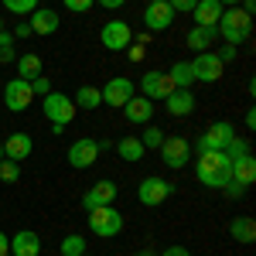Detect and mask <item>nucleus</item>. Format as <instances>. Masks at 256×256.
<instances>
[{
    "mask_svg": "<svg viewBox=\"0 0 256 256\" xmlns=\"http://www.w3.org/2000/svg\"><path fill=\"white\" fill-rule=\"evenodd\" d=\"M195 178L205 188H226L232 178V160L226 158V150H202L195 160Z\"/></svg>",
    "mask_w": 256,
    "mask_h": 256,
    "instance_id": "obj_1",
    "label": "nucleus"
},
{
    "mask_svg": "<svg viewBox=\"0 0 256 256\" xmlns=\"http://www.w3.org/2000/svg\"><path fill=\"white\" fill-rule=\"evenodd\" d=\"M216 31L222 34V38L229 41V44H242V41L253 34V18L242 10V7H229V10H222V18H218Z\"/></svg>",
    "mask_w": 256,
    "mask_h": 256,
    "instance_id": "obj_2",
    "label": "nucleus"
},
{
    "mask_svg": "<svg viewBox=\"0 0 256 256\" xmlns=\"http://www.w3.org/2000/svg\"><path fill=\"white\" fill-rule=\"evenodd\" d=\"M140 144H144V150H158L160 144H164V134H160L158 126H147L144 137H140Z\"/></svg>",
    "mask_w": 256,
    "mask_h": 256,
    "instance_id": "obj_31",
    "label": "nucleus"
},
{
    "mask_svg": "<svg viewBox=\"0 0 256 256\" xmlns=\"http://www.w3.org/2000/svg\"><path fill=\"white\" fill-rule=\"evenodd\" d=\"M123 229V216H120L113 205H102V208H92L89 212V232L99 239H110V236H120Z\"/></svg>",
    "mask_w": 256,
    "mask_h": 256,
    "instance_id": "obj_3",
    "label": "nucleus"
},
{
    "mask_svg": "<svg viewBox=\"0 0 256 256\" xmlns=\"http://www.w3.org/2000/svg\"><path fill=\"white\" fill-rule=\"evenodd\" d=\"M82 253H86V239H82L79 232L62 239V256H82Z\"/></svg>",
    "mask_w": 256,
    "mask_h": 256,
    "instance_id": "obj_29",
    "label": "nucleus"
},
{
    "mask_svg": "<svg viewBox=\"0 0 256 256\" xmlns=\"http://www.w3.org/2000/svg\"><path fill=\"white\" fill-rule=\"evenodd\" d=\"M31 92H34V96H48V92H52V82H48V76H44V72H41L38 79H31Z\"/></svg>",
    "mask_w": 256,
    "mask_h": 256,
    "instance_id": "obj_35",
    "label": "nucleus"
},
{
    "mask_svg": "<svg viewBox=\"0 0 256 256\" xmlns=\"http://www.w3.org/2000/svg\"><path fill=\"white\" fill-rule=\"evenodd\" d=\"M99 41H102V48H110V52H123V48L134 44V31H130L126 20H106L102 31H99Z\"/></svg>",
    "mask_w": 256,
    "mask_h": 256,
    "instance_id": "obj_5",
    "label": "nucleus"
},
{
    "mask_svg": "<svg viewBox=\"0 0 256 256\" xmlns=\"http://www.w3.org/2000/svg\"><path fill=\"white\" fill-rule=\"evenodd\" d=\"M130 58H134V62L144 58V44H130Z\"/></svg>",
    "mask_w": 256,
    "mask_h": 256,
    "instance_id": "obj_44",
    "label": "nucleus"
},
{
    "mask_svg": "<svg viewBox=\"0 0 256 256\" xmlns=\"http://www.w3.org/2000/svg\"><path fill=\"white\" fill-rule=\"evenodd\" d=\"M123 113H126V120H130V123L147 126V123H150V116H154V102H150L147 96H134L126 106H123Z\"/></svg>",
    "mask_w": 256,
    "mask_h": 256,
    "instance_id": "obj_16",
    "label": "nucleus"
},
{
    "mask_svg": "<svg viewBox=\"0 0 256 256\" xmlns=\"http://www.w3.org/2000/svg\"><path fill=\"white\" fill-rule=\"evenodd\" d=\"M116 202V184L113 181H96L86 195H82V205H86V212H92V208H102V205H113Z\"/></svg>",
    "mask_w": 256,
    "mask_h": 256,
    "instance_id": "obj_15",
    "label": "nucleus"
},
{
    "mask_svg": "<svg viewBox=\"0 0 256 256\" xmlns=\"http://www.w3.org/2000/svg\"><path fill=\"white\" fill-rule=\"evenodd\" d=\"M168 76H171V82H174L178 89H188V86L195 82V76H192V65H188V62H174Z\"/></svg>",
    "mask_w": 256,
    "mask_h": 256,
    "instance_id": "obj_28",
    "label": "nucleus"
},
{
    "mask_svg": "<svg viewBox=\"0 0 256 256\" xmlns=\"http://www.w3.org/2000/svg\"><path fill=\"white\" fill-rule=\"evenodd\" d=\"M239 4H242V10H246V14L253 18V10H256V0H239Z\"/></svg>",
    "mask_w": 256,
    "mask_h": 256,
    "instance_id": "obj_45",
    "label": "nucleus"
},
{
    "mask_svg": "<svg viewBox=\"0 0 256 256\" xmlns=\"http://www.w3.org/2000/svg\"><path fill=\"white\" fill-rule=\"evenodd\" d=\"M10 14H31V10H38V0H0Z\"/></svg>",
    "mask_w": 256,
    "mask_h": 256,
    "instance_id": "obj_30",
    "label": "nucleus"
},
{
    "mask_svg": "<svg viewBox=\"0 0 256 256\" xmlns=\"http://www.w3.org/2000/svg\"><path fill=\"white\" fill-rule=\"evenodd\" d=\"M41 72H44V65H41V58L34 55V52H28V55H20V58H18V79L31 82V79H38Z\"/></svg>",
    "mask_w": 256,
    "mask_h": 256,
    "instance_id": "obj_23",
    "label": "nucleus"
},
{
    "mask_svg": "<svg viewBox=\"0 0 256 256\" xmlns=\"http://www.w3.org/2000/svg\"><path fill=\"white\" fill-rule=\"evenodd\" d=\"M0 31H4V18H0Z\"/></svg>",
    "mask_w": 256,
    "mask_h": 256,
    "instance_id": "obj_49",
    "label": "nucleus"
},
{
    "mask_svg": "<svg viewBox=\"0 0 256 256\" xmlns=\"http://www.w3.org/2000/svg\"><path fill=\"white\" fill-rule=\"evenodd\" d=\"M174 10H171V4L168 0H150L147 4V10H144V24H147V31H168L171 24H174Z\"/></svg>",
    "mask_w": 256,
    "mask_h": 256,
    "instance_id": "obj_12",
    "label": "nucleus"
},
{
    "mask_svg": "<svg viewBox=\"0 0 256 256\" xmlns=\"http://www.w3.org/2000/svg\"><path fill=\"white\" fill-rule=\"evenodd\" d=\"M4 102H7V110H14V113H24L31 102H34V92H31V82L24 79H10L7 82V89H4Z\"/></svg>",
    "mask_w": 256,
    "mask_h": 256,
    "instance_id": "obj_13",
    "label": "nucleus"
},
{
    "mask_svg": "<svg viewBox=\"0 0 256 256\" xmlns=\"http://www.w3.org/2000/svg\"><path fill=\"white\" fill-rule=\"evenodd\" d=\"M168 4H171V10H174V14H188V10H195L198 0H168Z\"/></svg>",
    "mask_w": 256,
    "mask_h": 256,
    "instance_id": "obj_37",
    "label": "nucleus"
},
{
    "mask_svg": "<svg viewBox=\"0 0 256 256\" xmlns=\"http://www.w3.org/2000/svg\"><path fill=\"white\" fill-rule=\"evenodd\" d=\"M41 253V239L31 229H20L18 236H10V256H38Z\"/></svg>",
    "mask_w": 256,
    "mask_h": 256,
    "instance_id": "obj_17",
    "label": "nucleus"
},
{
    "mask_svg": "<svg viewBox=\"0 0 256 256\" xmlns=\"http://www.w3.org/2000/svg\"><path fill=\"white\" fill-rule=\"evenodd\" d=\"M229 232H232V239H239V242H253L256 239V222L250 216H239V218H232Z\"/></svg>",
    "mask_w": 256,
    "mask_h": 256,
    "instance_id": "obj_25",
    "label": "nucleus"
},
{
    "mask_svg": "<svg viewBox=\"0 0 256 256\" xmlns=\"http://www.w3.org/2000/svg\"><path fill=\"white\" fill-rule=\"evenodd\" d=\"M0 160H4V144H0Z\"/></svg>",
    "mask_w": 256,
    "mask_h": 256,
    "instance_id": "obj_47",
    "label": "nucleus"
},
{
    "mask_svg": "<svg viewBox=\"0 0 256 256\" xmlns=\"http://www.w3.org/2000/svg\"><path fill=\"white\" fill-rule=\"evenodd\" d=\"M160 150V160L171 168V171H181L188 158H192V147H188V140L184 137H164V144L158 147Z\"/></svg>",
    "mask_w": 256,
    "mask_h": 256,
    "instance_id": "obj_7",
    "label": "nucleus"
},
{
    "mask_svg": "<svg viewBox=\"0 0 256 256\" xmlns=\"http://www.w3.org/2000/svg\"><path fill=\"white\" fill-rule=\"evenodd\" d=\"M0 256H10V236L0 232Z\"/></svg>",
    "mask_w": 256,
    "mask_h": 256,
    "instance_id": "obj_42",
    "label": "nucleus"
},
{
    "mask_svg": "<svg viewBox=\"0 0 256 256\" xmlns=\"http://www.w3.org/2000/svg\"><path fill=\"white\" fill-rule=\"evenodd\" d=\"M246 154H250V144L246 140H239V137L229 140V147H226V158L229 160H239V158H246Z\"/></svg>",
    "mask_w": 256,
    "mask_h": 256,
    "instance_id": "obj_32",
    "label": "nucleus"
},
{
    "mask_svg": "<svg viewBox=\"0 0 256 256\" xmlns=\"http://www.w3.org/2000/svg\"><path fill=\"white\" fill-rule=\"evenodd\" d=\"M0 62H14V34L0 31Z\"/></svg>",
    "mask_w": 256,
    "mask_h": 256,
    "instance_id": "obj_33",
    "label": "nucleus"
},
{
    "mask_svg": "<svg viewBox=\"0 0 256 256\" xmlns=\"http://www.w3.org/2000/svg\"><path fill=\"white\" fill-rule=\"evenodd\" d=\"M44 116L55 126V134H58L62 126H68V123L76 120V102L68 96H62V92H48V96H44Z\"/></svg>",
    "mask_w": 256,
    "mask_h": 256,
    "instance_id": "obj_4",
    "label": "nucleus"
},
{
    "mask_svg": "<svg viewBox=\"0 0 256 256\" xmlns=\"http://www.w3.org/2000/svg\"><path fill=\"white\" fill-rule=\"evenodd\" d=\"M82 256H89V253H82Z\"/></svg>",
    "mask_w": 256,
    "mask_h": 256,
    "instance_id": "obj_50",
    "label": "nucleus"
},
{
    "mask_svg": "<svg viewBox=\"0 0 256 256\" xmlns=\"http://www.w3.org/2000/svg\"><path fill=\"white\" fill-rule=\"evenodd\" d=\"M137 198H140V205L154 208V205L171 198V181H164V178H144L137 188Z\"/></svg>",
    "mask_w": 256,
    "mask_h": 256,
    "instance_id": "obj_10",
    "label": "nucleus"
},
{
    "mask_svg": "<svg viewBox=\"0 0 256 256\" xmlns=\"http://www.w3.org/2000/svg\"><path fill=\"white\" fill-rule=\"evenodd\" d=\"M116 150H120V158L130 160V164H134V160H140L144 154H147V150H144V144H140V137H123V140L116 144Z\"/></svg>",
    "mask_w": 256,
    "mask_h": 256,
    "instance_id": "obj_27",
    "label": "nucleus"
},
{
    "mask_svg": "<svg viewBox=\"0 0 256 256\" xmlns=\"http://www.w3.org/2000/svg\"><path fill=\"white\" fill-rule=\"evenodd\" d=\"M188 65H192L195 82H218V79H222V62H218L216 52H198Z\"/></svg>",
    "mask_w": 256,
    "mask_h": 256,
    "instance_id": "obj_8",
    "label": "nucleus"
},
{
    "mask_svg": "<svg viewBox=\"0 0 256 256\" xmlns=\"http://www.w3.org/2000/svg\"><path fill=\"white\" fill-rule=\"evenodd\" d=\"M62 4H65L68 10H76V14H86V10H89L96 0H62Z\"/></svg>",
    "mask_w": 256,
    "mask_h": 256,
    "instance_id": "obj_36",
    "label": "nucleus"
},
{
    "mask_svg": "<svg viewBox=\"0 0 256 256\" xmlns=\"http://www.w3.org/2000/svg\"><path fill=\"white\" fill-rule=\"evenodd\" d=\"M28 34H34V31H31V24H28V20H24V24H18V31H14V38H28Z\"/></svg>",
    "mask_w": 256,
    "mask_h": 256,
    "instance_id": "obj_40",
    "label": "nucleus"
},
{
    "mask_svg": "<svg viewBox=\"0 0 256 256\" xmlns=\"http://www.w3.org/2000/svg\"><path fill=\"white\" fill-rule=\"evenodd\" d=\"M0 178H4V181H18V178H20V164L4 158V160H0Z\"/></svg>",
    "mask_w": 256,
    "mask_h": 256,
    "instance_id": "obj_34",
    "label": "nucleus"
},
{
    "mask_svg": "<svg viewBox=\"0 0 256 256\" xmlns=\"http://www.w3.org/2000/svg\"><path fill=\"white\" fill-rule=\"evenodd\" d=\"M28 24H31V31H34V34H55L62 20H58V14H55V10L38 7V10H31V20H28Z\"/></svg>",
    "mask_w": 256,
    "mask_h": 256,
    "instance_id": "obj_19",
    "label": "nucleus"
},
{
    "mask_svg": "<svg viewBox=\"0 0 256 256\" xmlns=\"http://www.w3.org/2000/svg\"><path fill=\"white\" fill-rule=\"evenodd\" d=\"M242 192H246V184H239V181H232V178H229V184H226V195H229V198H239Z\"/></svg>",
    "mask_w": 256,
    "mask_h": 256,
    "instance_id": "obj_38",
    "label": "nucleus"
},
{
    "mask_svg": "<svg viewBox=\"0 0 256 256\" xmlns=\"http://www.w3.org/2000/svg\"><path fill=\"white\" fill-rule=\"evenodd\" d=\"M31 147H34V144H31L28 134H10V137L4 140V158H7V160H18V164H20V160L31 154Z\"/></svg>",
    "mask_w": 256,
    "mask_h": 256,
    "instance_id": "obj_20",
    "label": "nucleus"
},
{
    "mask_svg": "<svg viewBox=\"0 0 256 256\" xmlns=\"http://www.w3.org/2000/svg\"><path fill=\"white\" fill-rule=\"evenodd\" d=\"M218 4H222V7H236L239 0H218Z\"/></svg>",
    "mask_w": 256,
    "mask_h": 256,
    "instance_id": "obj_46",
    "label": "nucleus"
},
{
    "mask_svg": "<svg viewBox=\"0 0 256 256\" xmlns=\"http://www.w3.org/2000/svg\"><path fill=\"white\" fill-rule=\"evenodd\" d=\"M160 256H192V253H188V250H181V246H168Z\"/></svg>",
    "mask_w": 256,
    "mask_h": 256,
    "instance_id": "obj_41",
    "label": "nucleus"
},
{
    "mask_svg": "<svg viewBox=\"0 0 256 256\" xmlns=\"http://www.w3.org/2000/svg\"><path fill=\"white\" fill-rule=\"evenodd\" d=\"M72 102H76V110H96L99 102H102V92H99L96 86H82Z\"/></svg>",
    "mask_w": 256,
    "mask_h": 256,
    "instance_id": "obj_26",
    "label": "nucleus"
},
{
    "mask_svg": "<svg viewBox=\"0 0 256 256\" xmlns=\"http://www.w3.org/2000/svg\"><path fill=\"white\" fill-rule=\"evenodd\" d=\"M174 89L178 86L171 82L168 72H147V76L140 79V96H147L150 102H154V99H168Z\"/></svg>",
    "mask_w": 256,
    "mask_h": 256,
    "instance_id": "obj_11",
    "label": "nucleus"
},
{
    "mask_svg": "<svg viewBox=\"0 0 256 256\" xmlns=\"http://www.w3.org/2000/svg\"><path fill=\"white\" fill-rule=\"evenodd\" d=\"M137 256H154V253H137Z\"/></svg>",
    "mask_w": 256,
    "mask_h": 256,
    "instance_id": "obj_48",
    "label": "nucleus"
},
{
    "mask_svg": "<svg viewBox=\"0 0 256 256\" xmlns=\"http://www.w3.org/2000/svg\"><path fill=\"white\" fill-rule=\"evenodd\" d=\"M232 137H236V126L226 123V120H218V123H212V126L202 134V140H198V154H202V150H226Z\"/></svg>",
    "mask_w": 256,
    "mask_h": 256,
    "instance_id": "obj_6",
    "label": "nucleus"
},
{
    "mask_svg": "<svg viewBox=\"0 0 256 256\" xmlns=\"http://www.w3.org/2000/svg\"><path fill=\"white\" fill-rule=\"evenodd\" d=\"M99 92H102V102H106V106H116V110H123L130 99L137 96V92H134V82L126 79V76H116V79H110L106 86H102V89H99Z\"/></svg>",
    "mask_w": 256,
    "mask_h": 256,
    "instance_id": "obj_9",
    "label": "nucleus"
},
{
    "mask_svg": "<svg viewBox=\"0 0 256 256\" xmlns=\"http://www.w3.org/2000/svg\"><path fill=\"white\" fill-rule=\"evenodd\" d=\"M222 10H226V7H222L218 0H198L195 10H192V14H195V28H216L218 18H222Z\"/></svg>",
    "mask_w": 256,
    "mask_h": 256,
    "instance_id": "obj_18",
    "label": "nucleus"
},
{
    "mask_svg": "<svg viewBox=\"0 0 256 256\" xmlns=\"http://www.w3.org/2000/svg\"><path fill=\"white\" fill-rule=\"evenodd\" d=\"M99 158V144L96 140H89V137H82L76 140L72 147H68V164L76 168V171H86V168H92Z\"/></svg>",
    "mask_w": 256,
    "mask_h": 256,
    "instance_id": "obj_14",
    "label": "nucleus"
},
{
    "mask_svg": "<svg viewBox=\"0 0 256 256\" xmlns=\"http://www.w3.org/2000/svg\"><path fill=\"white\" fill-rule=\"evenodd\" d=\"M216 28H192L188 31V48H195V52H208L212 48V41H216Z\"/></svg>",
    "mask_w": 256,
    "mask_h": 256,
    "instance_id": "obj_24",
    "label": "nucleus"
},
{
    "mask_svg": "<svg viewBox=\"0 0 256 256\" xmlns=\"http://www.w3.org/2000/svg\"><path fill=\"white\" fill-rule=\"evenodd\" d=\"M164 102H168V113H171V116H188V113H195V96H192V89H174Z\"/></svg>",
    "mask_w": 256,
    "mask_h": 256,
    "instance_id": "obj_21",
    "label": "nucleus"
},
{
    "mask_svg": "<svg viewBox=\"0 0 256 256\" xmlns=\"http://www.w3.org/2000/svg\"><path fill=\"white\" fill-rule=\"evenodd\" d=\"M232 58H236V44H229L226 52H218V62H222V65H226V62H232Z\"/></svg>",
    "mask_w": 256,
    "mask_h": 256,
    "instance_id": "obj_39",
    "label": "nucleus"
},
{
    "mask_svg": "<svg viewBox=\"0 0 256 256\" xmlns=\"http://www.w3.org/2000/svg\"><path fill=\"white\" fill-rule=\"evenodd\" d=\"M123 4H126V0H99V7H106V10H116Z\"/></svg>",
    "mask_w": 256,
    "mask_h": 256,
    "instance_id": "obj_43",
    "label": "nucleus"
},
{
    "mask_svg": "<svg viewBox=\"0 0 256 256\" xmlns=\"http://www.w3.org/2000/svg\"><path fill=\"white\" fill-rule=\"evenodd\" d=\"M232 181L246 184V188L256 181V160H253V154H246V158L232 160Z\"/></svg>",
    "mask_w": 256,
    "mask_h": 256,
    "instance_id": "obj_22",
    "label": "nucleus"
}]
</instances>
